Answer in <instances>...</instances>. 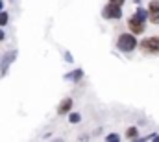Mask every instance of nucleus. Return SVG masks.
<instances>
[{
	"label": "nucleus",
	"mask_w": 159,
	"mask_h": 142,
	"mask_svg": "<svg viewBox=\"0 0 159 142\" xmlns=\"http://www.w3.org/2000/svg\"><path fill=\"white\" fill-rule=\"evenodd\" d=\"M117 46H119L122 52H131V50L137 46V41H135V37L131 35V33H122V35L119 37Z\"/></svg>",
	"instance_id": "1"
},
{
	"label": "nucleus",
	"mask_w": 159,
	"mask_h": 142,
	"mask_svg": "<svg viewBox=\"0 0 159 142\" xmlns=\"http://www.w3.org/2000/svg\"><path fill=\"white\" fill-rule=\"evenodd\" d=\"M141 48H143V52H146V54H159V39H156V37L144 39V41L141 42Z\"/></svg>",
	"instance_id": "2"
},
{
	"label": "nucleus",
	"mask_w": 159,
	"mask_h": 142,
	"mask_svg": "<svg viewBox=\"0 0 159 142\" xmlns=\"http://www.w3.org/2000/svg\"><path fill=\"white\" fill-rule=\"evenodd\" d=\"M102 15L106 17V19H120V15H122V11H120V6L117 4H107L104 9H102Z\"/></svg>",
	"instance_id": "3"
},
{
	"label": "nucleus",
	"mask_w": 159,
	"mask_h": 142,
	"mask_svg": "<svg viewBox=\"0 0 159 142\" xmlns=\"http://www.w3.org/2000/svg\"><path fill=\"white\" fill-rule=\"evenodd\" d=\"M128 26H129V30H131V33H143V30H144V20H141V19H137L135 15L128 20Z\"/></svg>",
	"instance_id": "4"
},
{
	"label": "nucleus",
	"mask_w": 159,
	"mask_h": 142,
	"mask_svg": "<svg viewBox=\"0 0 159 142\" xmlns=\"http://www.w3.org/2000/svg\"><path fill=\"white\" fill-rule=\"evenodd\" d=\"M148 15H150V20H152L154 24H159V2L157 0L150 2V6H148Z\"/></svg>",
	"instance_id": "5"
},
{
	"label": "nucleus",
	"mask_w": 159,
	"mask_h": 142,
	"mask_svg": "<svg viewBox=\"0 0 159 142\" xmlns=\"http://www.w3.org/2000/svg\"><path fill=\"white\" fill-rule=\"evenodd\" d=\"M70 105H72V100H63V104L59 105V109H57V113H59V114L67 113V111L70 109Z\"/></svg>",
	"instance_id": "6"
},
{
	"label": "nucleus",
	"mask_w": 159,
	"mask_h": 142,
	"mask_svg": "<svg viewBox=\"0 0 159 142\" xmlns=\"http://www.w3.org/2000/svg\"><path fill=\"white\" fill-rule=\"evenodd\" d=\"M15 57V52H11L9 55H7V59H4V63H2V74H6V70H7V65L11 63V59Z\"/></svg>",
	"instance_id": "7"
},
{
	"label": "nucleus",
	"mask_w": 159,
	"mask_h": 142,
	"mask_svg": "<svg viewBox=\"0 0 159 142\" xmlns=\"http://www.w3.org/2000/svg\"><path fill=\"white\" fill-rule=\"evenodd\" d=\"M146 15H148V11H146V9H143V7H139V9H137V13H135V17H137V19H141V20H146Z\"/></svg>",
	"instance_id": "8"
},
{
	"label": "nucleus",
	"mask_w": 159,
	"mask_h": 142,
	"mask_svg": "<svg viewBox=\"0 0 159 142\" xmlns=\"http://www.w3.org/2000/svg\"><path fill=\"white\" fill-rule=\"evenodd\" d=\"M7 20H9V17H7V13H4V11H0V26H6V24H7Z\"/></svg>",
	"instance_id": "9"
},
{
	"label": "nucleus",
	"mask_w": 159,
	"mask_h": 142,
	"mask_svg": "<svg viewBox=\"0 0 159 142\" xmlns=\"http://www.w3.org/2000/svg\"><path fill=\"white\" fill-rule=\"evenodd\" d=\"M137 137V129L135 127H129L128 129V139H135Z\"/></svg>",
	"instance_id": "10"
},
{
	"label": "nucleus",
	"mask_w": 159,
	"mask_h": 142,
	"mask_svg": "<svg viewBox=\"0 0 159 142\" xmlns=\"http://www.w3.org/2000/svg\"><path fill=\"white\" fill-rule=\"evenodd\" d=\"M69 120H70V122H80V114H76V113H74V114H70V116H69Z\"/></svg>",
	"instance_id": "11"
},
{
	"label": "nucleus",
	"mask_w": 159,
	"mask_h": 142,
	"mask_svg": "<svg viewBox=\"0 0 159 142\" xmlns=\"http://www.w3.org/2000/svg\"><path fill=\"white\" fill-rule=\"evenodd\" d=\"M107 140H109V142H115V140L119 142V135H109V137H107Z\"/></svg>",
	"instance_id": "12"
},
{
	"label": "nucleus",
	"mask_w": 159,
	"mask_h": 142,
	"mask_svg": "<svg viewBox=\"0 0 159 142\" xmlns=\"http://www.w3.org/2000/svg\"><path fill=\"white\" fill-rule=\"evenodd\" d=\"M111 2H113V4H117V6H122V2H124V0H111Z\"/></svg>",
	"instance_id": "13"
},
{
	"label": "nucleus",
	"mask_w": 159,
	"mask_h": 142,
	"mask_svg": "<svg viewBox=\"0 0 159 142\" xmlns=\"http://www.w3.org/2000/svg\"><path fill=\"white\" fill-rule=\"evenodd\" d=\"M2 39H4V32H2V30H0V41H2Z\"/></svg>",
	"instance_id": "14"
},
{
	"label": "nucleus",
	"mask_w": 159,
	"mask_h": 142,
	"mask_svg": "<svg viewBox=\"0 0 159 142\" xmlns=\"http://www.w3.org/2000/svg\"><path fill=\"white\" fill-rule=\"evenodd\" d=\"M2 7H4V2H2V0H0V11H2Z\"/></svg>",
	"instance_id": "15"
}]
</instances>
